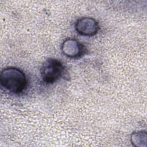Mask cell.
<instances>
[{"mask_svg": "<svg viewBox=\"0 0 147 147\" xmlns=\"http://www.w3.org/2000/svg\"><path fill=\"white\" fill-rule=\"evenodd\" d=\"M0 82L6 91L14 94L22 92L28 85L24 72L19 68L12 67L5 68L1 71Z\"/></svg>", "mask_w": 147, "mask_h": 147, "instance_id": "cell-1", "label": "cell"}, {"mask_svg": "<svg viewBox=\"0 0 147 147\" xmlns=\"http://www.w3.org/2000/svg\"><path fill=\"white\" fill-rule=\"evenodd\" d=\"M64 67L58 59L50 58L42 64L40 74L42 80L47 84H52L57 81L63 75Z\"/></svg>", "mask_w": 147, "mask_h": 147, "instance_id": "cell-2", "label": "cell"}, {"mask_svg": "<svg viewBox=\"0 0 147 147\" xmlns=\"http://www.w3.org/2000/svg\"><path fill=\"white\" fill-rule=\"evenodd\" d=\"M98 22L91 17H83L79 19L75 24V29L80 35L92 36L99 30Z\"/></svg>", "mask_w": 147, "mask_h": 147, "instance_id": "cell-3", "label": "cell"}, {"mask_svg": "<svg viewBox=\"0 0 147 147\" xmlns=\"http://www.w3.org/2000/svg\"><path fill=\"white\" fill-rule=\"evenodd\" d=\"M63 53L69 58H78L82 56L86 51L84 46L78 40L68 38L64 41L61 45Z\"/></svg>", "mask_w": 147, "mask_h": 147, "instance_id": "cell-4", "label": "cell"}, {"mask_svg": "<svg viewBox=\"0 0 147 147\" xmlns=\"http://www.w3.org/2000/svg\"><path fill=\"white\" fill-rule=\"evenodd\" d=\"M131 142L137 147H146L147 142V134L145 131H138L131 135Z\"/></svg>", "mask_w": 147, "mask_h": 147, "instance_id": "cell-5", "label": "cell"}]
</instances>
